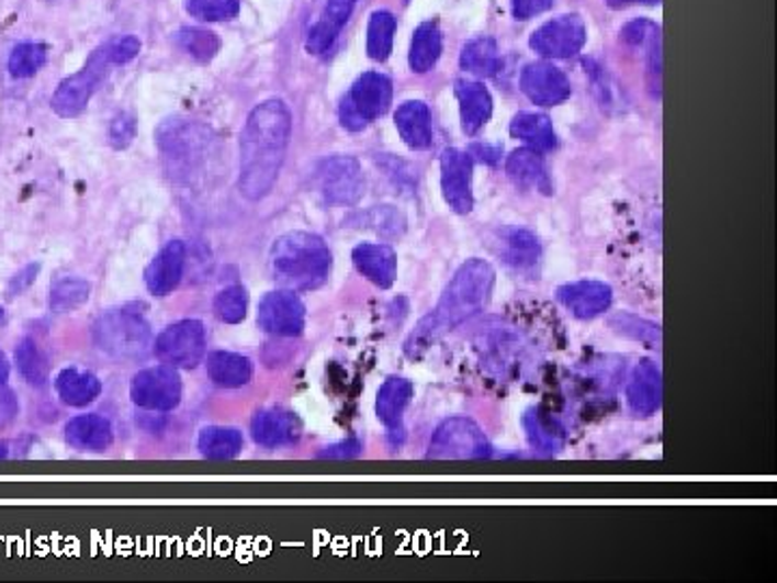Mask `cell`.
<instances>
[{"instance_id": "obj_16", "label": "cell", "mask_w": 777, "mask_h": 583, "mask_svg": "<svg viewBox=\"0 0 777 583\" xmlns=\"http://www.w3.org/2000/svg\"><path fill=\"white\" fill-rule=\"evenodd\" d=\"M254 441L263 448H281L296 444L303 435V422L288 408H261L251 419Z\"/></svg>"}, {"instance_id": "obj_30", "label": "cell", "mask_w": 777, "mask_h": 583, "mask_svg": "<svg viewBox=\"0 0 777 583\" xmlns=\"http://www.w3.org/2000/svg\"><path fill=\"white\" fill-rule=\"evenodd\" d=\"M513 136L520 138L536 152H551L558 145V134L547 115L538 113H518L510 124Z\"/></svg>"}, {"instance_id": "obj_40", "label": "cell", "mask_w": 777, "mask_h": 583, "mask_svg": "<svg viewBox=\"0 0 777 583\" xmlns=\"http://www.w3.org/2000/svg\"><path fill=\"white\" fill-rule=\"evenodd\" d=\"M178 44L196 61H210L221 48V40L205 29H182L178 33Z\"/></svg>"}, {"instance_id": "obj_5", "label": "cell", "mask_w": 777, "mask_h": 583, "mask_svg": "<svg viewBox=\"0 0 777 583\" xmlns=\"http://www.w3.org/2000/svg\"><path fill=\"white\" fill-rule=\"evenodd\" d=\"M393 85L385 74L368 71L350 89L348 98L339 109L341 126L348 130H363L370 122L383 117L391 106Z\"/></svg>"}, {"instance_id": "obj_2", "label": "cell", "mask_w": 777, "mask_h": 583, "mask_svg": "<svg viewBox=\"0 0 777 583\" xmlns=\"http://www.w3.org/2000/svg\"><path fill=\"white\" fill-rule=\"evenodd\" d=\"M495 279V268L486 259L473 258L464 261L455 270L435 310H430V314L419 321L410 337L406 339V355L413 359L419 357L435 341L452 333L453 328L477 316L493 296Z\"/></svg>"}, {"instance_id": "obj_36", "label": "cell", "mask_w": 777, "mask_h": 583, "mask_svg": "<svg viewBox=\"0 0 777 583\" xmlns=\"http://www.w3.org/2000/svg\"><path fill=\"white\" fill-rule=\"evenodd\" d=\"M89 292L91 288L87 281L78 277H65L59 279L50 290V307L59 314L74 312L89 301Z\"/></svg>"}, {"instance_id": "obj_20", "label": "cell", "mask_w": 777, "mask_h": 583, "mask_svg": "<svg viewBox=\"0 0 777 583\" xmlns=\"http://www.w3.org/2000/svg\"><path fill=\"white\" fill-rule=\"evenodd\" d=\"M352 261H354L357 270L374 285H379L383 290L393 285L395 272H397V256L388 245H383V243L359 245L352 251Z\"/></svg>"}, {"instance_id": "obj_1", "label": "cell", "mask_w": 777, "mask_h": 583, "mask_svg": "<svg viewBox=\"0 0 777 583\" xmlns=\"http://www.w3.org/2000/svg\"><path fill=\"white\" fill-rule=\"evenodd\" d=\"M292 136V113L283 100L258 104L240 136V180L245 199L261 201L272 191Z\"/></svg>"}, {"instance_id": "obj_50", "label": "cell", "mask_w": 777, "mask_h": 583, "mask_svg": "<svg viewBox=\"0 0 777 583\" xmlns=\"http://www.w3.org/2000/svg\"><path fill=\"white\" fill-rule=\"evenodd\" d=\"M640 2H646V4H656L658 0H640Z\"/></svg>"}, {"instance_id": "obj_7", "label": "cell", "mask_w": 777, "mask_h": 583, "mask_svg": "<svg viewBox=\"0 0 777 583\" xmlns=\"http://www.w3.org/2000/svg\"><path fill=\"white\" fill-rule=\"evenodd\" d=\"M493 446L484 430L469 417L446 419L430 439L428 458H488Z\"/></svg>"}, {"instance_id": "obj_10", "label": "cell", "mask_w": 777, "mask_h": 583, "mask_svg": "<svg viewBox=\"0 0 777 583\" xmlns=\"http://www.w3.org/2000/svg\"><path fill=\"white\" fill-rule=\"evenodd\" d=\"M132 402L147 411H171L182 400V381L176 368L158 366L138 372L130 385Z\"/></svg>"}, {"instance_id": "obj_9", "label": "cell", "mask_w": 777, "mask_h": 583, "mask_svg": "<svg viewBox=\"0 0 777 583\" xmlns=\"http://www.w3.org/2000/svg\"><path fill=\"white\" fill-rule=\"evenodd\" d=\"M316 187L333 205H354L365 193V178L352 156H333L316 169Z\"/></svg>"}, {"instance_id": "obj_6", "label": "cell", "mask_w": 777, "mask_h": 583, "mask_svg": "<svg viewBox=\"0 0 777 583\" xmlns=\"http://www.w3.org/2000/svg\"><path fill=\"white\" fill-rule=\"evenodd\" d=\"M113 65L115 64L106 51V44L100 46L80 71L65 78L64 82L59 85V89L53 98L55 113L61 117H78L87 109L93 93L104 82L109 67H113Z\"/></svg>"}, {"instance_id": "obj_37", "label": "cell", "mask_w": 777, "mask_h": 583, "mask_svg": "<svg viewBox=\"0 0 777 583\" xmlns=\"http://www.w3.org/2000/svg\"><path fill=\"white\" fill-rule=\"evenodd\" d=\"M609 326L618 335H624L629 339L642 341V344H648V346H658L661 344V326L650 323L646 318H640L635 314H627V312L613 314L609 318Z\"/></svg>"}, {"instance_id": "obj_27", "label": "cell", "mask_w": 777, "mask_h": 583, "mask_svg": "<svg viewBox=\"0 0 777 583\" xmlns=\"http://www.w3.org/2000/svg\"><path fill=\"white\" fill-rule=\"evenodd\" d=\"M207 374L218 388H243L254 379V363L249 357H243L238 352L218 350L207 359Z\"/></svg>"}, {"instance_id": "obj_48", "label": "cell", "mask_w": 777, "mask_h": 583, "mask_svg": "<svg viewBox=\"0 0 777 583\" xmlns=\"http://www.w3.org/2000/svg\"><path fill=\"white\" fill-rule=\"evenodd\" d=\"M18 413V402L13 397L11 391L7 389H0V424H7L15 417Z\"/></svg>"}, {"instance_id": "obj_25", "label": "cell", "mask_w": 777, "mask_h": 583, "mask_svg": "<svg viewBox=\"0 0 777 583\" xmlns=\"http://www.w3.org/2000/svg\"><path fill=\"white\" fill-rule=\"evenodd\" d=\"M522 428L529 446L538 452L555 453L564 448V426L544 408H529L522 415Z\"/></svg>"}, {"instance_id": "obj_11", "label": "cell", "mask_w": 777, "mask_h": 583, "mask_svg": "<svg viewBox=\"0 0 777 583\" xmlns=\"http://www.w3.org/2000/svg\"><path fill=\"white\" fill-rule=\"evenodd\" d=\"M587 40V29L582 15H560L542 24L531 35V48L549 59H571L583 48Z\"/></svg>"}, {"instance_id": "obj_13", "label": "cell", "mask_w": 777, "mask_h": 583, "mask_svg": "<svg viewBox=\"0 0 777 583\" xmlns=\"http://www.w3.org/2000/svg\"><path fill=\"white\" fill-rule=\"evenodd\" d=\"M441 191L458 214L473 210V160L466 152L446 149L441 156Z\"/></svg>"}, {"instance_id": "obj_21", "label": "cell", "mask_w": 777, "mask_h": 583, "mask_svg": "<svg viewBox=\"0 0 777 583\" xmlns=\"http://www.w3.org/2000/svg\"><path fill=\"white\" fill-rule=\"evenodd\" d=\"M65 439L78 452H104L113 441V426L102 415H80L65 426Z\"/></svg>"}, {"instance_id": "obj_31", "label": "cell", "mask_w": 777, "mask_h": 583, "mask_svg": "<svg viewBox=\"0 0 777 583\" xmlns=\"http://www.w3.org/2000/svg\"><path fill=\"white\" fill-rule=\"evenodd\" d=\"M502 256L506 264L520 272L531 270L540 259L538 238L525 229H513L502 238Z\"/></svg>"}, {"instance_id": "obj_39", "label": "cell", "mask_w": 777, "mask_h": 583, "mask_svg": "<svg viewBox=\"0 0 777 583\" xmlns=\"http://www.w3.org/2000/svg\"><path fill=\"white\" fill-rule=\"evenodd\" d=\"M247 307H249V296L247 290L240 285L225 288L214 299V314L221 323H243L247 318Z\"/></svg>"}, {"instance_id": "obj_35", "label": "cell", "mask_w": 777, "mask_h": 583, "mask_svg": "<svg viewBox=\"0 0 777 583\" xmlns=\"http://www.w3.org/2000/svg\"><path fill=\"white\" fill-rule=\"evenodd\" d=\"M395 18L388 11H376L370 18L368 26V55L374 61H387L393 48Z\"/></svg>"}, {"instance_id": "obj_3", "label": "cell", "mask_w": 777, "mask_h": 583, "mask_svg": "<svg viewBox=\"0 0 777 583\" xmlns=\"http://www.w3.org/2000/svg\"><path fill=\"white\" fill-rule=\"evenodd\" d=\"M330 264L333 258L326 243L309 232H290L277 238L270 251L274 279L294 292L320 288L328 279Z\"/></svg>"}, {"instance_id": "obj_4", "label": "cell", "mask_w": 777, "mask_h": 583, "mask_svg": "<svg viewBox=\"0 0 777 583\" xmlns=\"http://www.w3.org/2000/svg\"><path fill=\"white\" fill-rule=\"evenodd\" d=\"M95 346L120 361H136L149 355L154 341L149 324L130 312H111L93 326Z\"/></svg>"}, {"instance_id": "obj_44", "label": "cell", "mask_w": 777, "mask_h": 583, "mask_svg": "<svg viewBox=\"0 0 777 583\" xmlns=\"http://www.w3.org/2000/svg\"><path fill=\"white\" fill-rule=\"evenodd\" d=\"M106 51H109V55H111L113 64H128V61H132V59L138 55V51H140V42H138L136 37H132V35H126V37H115V40L106 42Z\"/></svg>"}, {"instance_id": "obj_51", "label": "cell", "mask_w": 777, "mask_h": 583, "mask_svg": "<svg viewBox=\"0 0 777 583\" xmlns=\"http://www.w3.org/2000/svg\"><path fill=\"white\" fill-rule=\"evenodd\" d=\"M0 318H2V310H0Z\"/></svg>"}, {"instance_id": "obj_29", "label": "cell", "mask_w": 777, "mask_h": 583, "mask_svg": "<svg viewBox=\"0 0 777 583\" xmlns=\"http://www.w3.org/2000/svg\"><path fill=\"white\" fill-rule=\"evenodd\" d=\"M102 391V383L95 374L78 368H67L57 377V393L67 406H87Z\"/></svg>"}, {"instance_id": "obj_41", "label": "cell", "mask_w": 777, "mask_h": 583, "mask_svg": "<svg viewBox=\"0 0 777 583\" xmlns=\"http://www.w3.org/2000/svg\"><path fill=\"white\" fill-rule=\"evenodd\" d=\"M361 225L368 229H374L383 236H399L406 227V221L395 208L376 205V208L368 210L365 214H361Z\"/></svg>"}, {"instance_id": "obj_49", "label": "cell", "mask_w": 777, "mask_h": 583, "mask_svg": "<svg viewBox=\"0 0 777 583\" xmlns=\"http://www.w3.org/2000/svg\"><path fill=\"white\" fill-rule=\"evenodd\" d=\"M7 379H9V363H7V359H4V355H2V350H0V385H2Z\"/></svg>"}, {"instance_id": "obj_18", "label": "cell", "mask_w": 777, "mask_h": 583, "mask_svg": "<svg viewBox=\"0 0 777 583\" xmlns=\"http://www.w3.org/2000/svg\"><path fill=\"white\" fill-rule=\"evenodd\" d=\"M453 93L460 106L464 134H477L493 115V98L488 89L475 80H458Z\"/></svg>"}, {"instance_id": "obj_34", "label": "cell", "mask_w": 777, "mask_h": 583, "mask_svg": "<svg viewBox=\"0 0 777 583\" xmlns=\"http://www.w3.org/2000/svg\"><path fill=\"white\" fill-rule=\"evenodd\" d=\"M15 361L20 368V374L31 383V385H46L48 381V359L40 350L37 341L33 337H24L15 350Z\"/></svg>"}, {"instance_id": "obj_26", "label": "cell", "mask_w": 777, "mask_h": 583, "mask_svg": "<svg viewBox=\"0 0 777 583\" xmlns=\"http://www.w3.org/2000/svg\"><path fill=\"white\" fill-rule=\"evenodd\" d=\"M415 388L402 377H391L376 395V415L391 433L402 430V415L413 400Z\"/></svg>"}, {"instance_id": "obj_14", "label": "cell", "mask_w": 777, "mask_h": 583, "mask_svg": "<svg viewBox=\"0 0 777 583\" xmlns=\"http://www.w3.org/2000/svg\"><path fill=\"white\" fill-rule=\"evenodd\" d=\"M522 93L540 106H558L571 98V82L553 64H529L520 74Z\"/></svg>"}, {"instance_id": "obj_45", "label": "cell", "mask_w": 777, "mask_h": 583, "mask_svg": "<svg viewBox=\"0 0 777 583\" xmlns=\"http://www.w3.org/2000/svg\"><path fill=\"white\" fill-rule=\"evenodd\" d=\"M134 138V120L128 115H120L113 124H111V141L115 147H126L130 141Z\"/></svg>"}, {"instance_id": "obj_38", "label": "cell", "mask_w": 777, "mask_h": 583, "mask_svg": "<svg viewBox=\"0 0 777 583\" xmlns=\"http://www.w3.org/2000/svg\"><path fill=\"white\" fill-rule=\"evenodd\" d=\"M48 59V51L42 44L24 42L18 44L9 57V71L15 78H31L35 76Z\"/></svg>"}, {"instance_id": "obj_22", "label": "cell", "mask_w": 777, "mask_h": 583, "mask_svg": "<svg viewBox=\"0 0 777 583\" xmlns=\"http://www.w3.org/2000/svg\"><path fill=\"white\" fill-rule=\"evenodd\" d=\"M395 128L399 132L402 141L415 152H424L432 145L430 109L421 100H408L397 109Z\"/></svg>"}, {"instance_id": "obj_32", "label": "cell", "mask_w": 777, "mask_h": 583, "mask_svg": "<svg viewBox=\"0 0 777 583\" xmlns=\"http://www.w3.org/2000/svg\"><path fill=\"white\" fill-rule=\"evenodd\" d=\"M243 450V435L236 428L227 426H207L199 435V452L205 458L227 460Z\"/></svg>"}, {"instance_id": "obj_12", "label": "cell", "mask_w": 777, "mask_h": 583, "mask_svg": "<svg viewBox=\"0 0 777 583\" xmlns=\"http://www.w3.org/2000/svg\"><path fill=\"white\" fill-rule=\"evenodd\" d=\"M258 323L277 337H296L305 328V305L294 290L268 292L259 303Z\"/></svg>"}, {"instance_id": "obj_17", "label": "cell", "mask_w": 777, "mask_h": 583, "mask_svg": "<svg viewBox=\"0 0 777 583\" xmlns=\"http://www.w3.org/2000/svg\"><path fill=\"white\" fill-rule=\"evenodd\" d=\"M184 266H187V247L180 240H171L167 243L156 258L149 261V266L145 268V285L151 294L156 296H167L171 294L184 274Z\"/></svg>"}, {"instance_id": "obj_43", "label": "cell", "mask_w": 777, "mask_h": 583, "mask_svg": "<svg viewBox=\"0 0 777 583\" xmlns=\"http://www.w3.org/2000/svg\"><path fill=\"white\" fill-rule=\"evenodd\" d=\"M622 40L631 46H650L658 40V29L646 20H638V22H631L624 26Z\"/></svg>"}, {"instance_id": "obj_42", "label": "cell", "mask_w": 777, "mask_h": 583, "mask_svg": "<svg viewBox=\"0 0 777 583\" xmlns=\"http://www.w3.org/2000/svg\"><path fill=\"white\" fill-rule=\"evenodd\" d=\"M187 11L203 22H223L238 15L240 0H187Z\"/></svg>"}, {"instance_id": "obj_47", "label": "cell", "mask_w": 777, "mask_h": 583, "mask_svg": "<svg viewBox=\"0 0 777 583\" xmlns=\"http://www.w3.org/2000/svg\"><path fill=\"white\" fill-rule=\"evenodd\" d=\"M361 450H363L361 441L348 439V441H341L337 446L324 448V452H320V458H352V456H359Z\"/></svg>"}, {"instance_id": "obj_33", "label": "cell", "mask_w": 777, "mask_h": 583, "mask_svg": "<svg viewBox=\"0 0 777 583\" xmlns=\"http://www.w3.org/2000/svg\"><path fill=\"white\" fill-rule=\"evenodd\" d=\"M460 65H462V69H466L480 78L495 76L499 69V51H497L495 40H491V37L471 40L462 48Z\"/></svg>"}, {"instance_id": "obj_23", "label": "cell", "mask_w": 777, "mask_h": 583, "mask_svg": "<svg viewBox=\"0 0 777 583\" xmlns=\"http://www.w3.org/2000/svg\"><path fill=\"white\" fill-rule=\"evenodd\" d=\"M354 0H328L323 9L320 20L312 26L307 35V51L314 55H324L335 44L337 35L346 26L348 18L352 15Z\"/></svg>"}, {"instance_id": "obj_19", "label": "cell", "mask_w": 777, "mask_h": 583, "mask_svg": "<svg viewBox=\"0 0 777 583\" xmlns=\"http://www.w3.org/2000/svg\"><path fill=\"white\" fill-rule=\"evenodd\" d=\"M661 395H663L661 370L652 361H642L635 368L627 388L629 408L640 417L654 415L661 408Z\"/></svg>"}, {"instance_id": "obj_15", "label": "cell", "mask_w": 777, "mask_h": 583, "mask_svg": "<svg viewBox=\"0 0 777 583\" xmlns=\"http://www.w3.org/2000/svg\"><path fill=\"white\" fill-rule=\"evenodd\" d=\"M560 303L579 321H592L605 314L613 303V290L605 281L582 279L558 290Z\"/></svg>"}, {"instance_id": "obj_24", "label": "cell", "mask_w": 777, "mask_h": 583, "mask_svg": "<svg viewBox=\"0 0 777 583\" xmlns=\"http://www.w3.org/2000/svg\"><path fill=\"white\" fill-rule=\"evenodd\" d=\"M506 171L517 187L533 189V191L544 194L553 193V184H551L547 165L536 149L525 147V149L513 152L506 160Z\"/></svg>"}, {"instance_id": "obj_28", "label": "cell", "mask_w": 777, "mask_h": 583, "mask_svg": "<svg viewBox=\"0 0 777 583\" xmlns=\"http://www.w3.org/2000/svg\"><path fill=\"white\" fill-rule=\"evenodd\" d=\"M443 53V35L437 22H424L417 26L413 42H410V53H408V65L413 71L424 74L432 69L439 57Z\"/></svg>"}, {"instance_id": "obj_8", "label": "cell", "mask_w": 777, "mask_h": 583, "mask_svg": "<svg viewBox=\"0 0 777 583\" xmlns=\"http://www.w3.org/2000/svg\"><path fill=\"white\" fill-rule=\"evenodd\" d=\"M205 328L199 321L169 324L154 341L156 357L171 368H196L205 357Z\"/></svg>"}, {"instance_id": "obj_46", "label": "cell", "mask_w": 777, "mask_h": 583, "mask_svg": "<svg viewBox=\"0 0 777 583\" xmlns=\"http://www.w3.org/2000/svg\"><path fill=\"white\" fill-rule=\"evenodd\" d=\"M553 0H513V13L517 20H529L542 11H547Z\"/></svg>"}]
</instances>
